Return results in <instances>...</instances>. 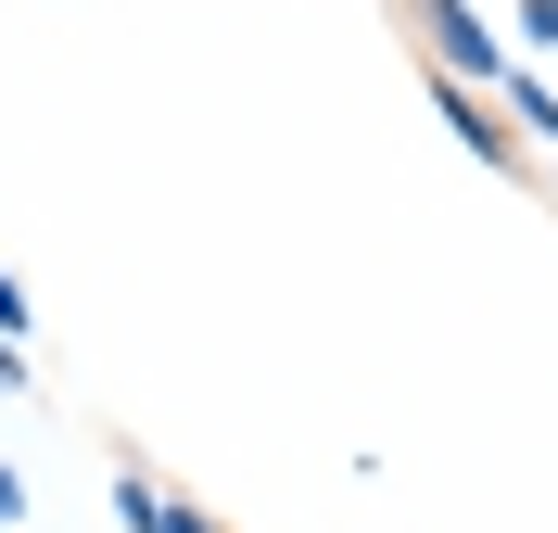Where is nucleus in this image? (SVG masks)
<instances>
[{"label":"nucleus","instance_id":"4","mask_svg":"<svg viewBox=\"0 0 558 533\" xmlns=\"http://www.w3.org/2000/svg\"><path fill=\"white\" fill-rule=\"evenodd\" d=\"M0 343H26V292L13 280H0Z\"/></svg>","mask_w":558,"mask_h":533},{"label":"nucleus","instance_id":"1","mask_svg":"<svg viewBox=\"0 0 558 533\" xmlns=\"http://www.w3.org/2000/svg\"><path fill=\"white\" fill-rule=\"evenodd\" d=\"M407 26L432 38V64H445L457 89H508V76H521L508 51H495V26H470V0H407Z\"/></svg>","mask_w":558,"mask_h":533},{"label":"nucleus","instance_id":"2","mask_svg":"<svg viewBox=\"0 0 558 533\" xmlns=\"http://www.w3.org/2000/svg\"><path fill=\"white\" fill-rule=\"evenodd\" d=\"M432 102H445V128H457V141H470V153H483V166H521V114H495L483 89H457V76H445V89H432Z\"/></svg>","mask_w":558,"mask_h":533},{"label":"nucleus","instance_id":"3","mask_svg":"<svg viewBox=\"0 0 558 533\" xmlns=\"http://www.w3.org/2000/svg\"><path fill=\"white\" fill-rule=\"evenodd\" d=\"M114 508H128V533H216L204 508H191V496H166L153 470H128V483H114Z\"/></svg>","mask_w":558,"mask_h":533},{"label":"nucleus","instance_id":"6","mask_svg":"<svg viewBox=\"0 0 558 533\" xmlns=\"http://www.w3.org/2000/svg\"><path fill=\"white\" fill-rule=\"evenodd\" d=\"M521 26H533V38H558V0H521Z\"/></svg>","mask_w":558,"mask_h":533},{"label":"nucleus","instance_id":"5","mask_svg":"<svg viewBox=\"0 0 558 533\" xmlns=\"http://www.w3.org/2000/svg\"><path fill=\"white\" fill-rule=\"evenodd\" d=\"M0 521H26V483H13V458H0Z\"/></svg>","mask_w":558,"mask_h":533}]
</instances>
